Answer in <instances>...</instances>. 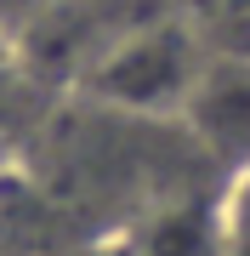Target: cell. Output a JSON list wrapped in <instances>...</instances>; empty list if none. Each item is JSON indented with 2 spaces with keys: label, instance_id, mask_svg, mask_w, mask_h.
Returning a JSON list of instances; mask_svg holds the SVG:
<instances>
[{
  "label": "cell",
  "instance_id": "cell-1",
  "mask_svg": "<svg viewBox=\"0 0 250 256\" xmlns=\"http://www.w3.org/2000/svg\"><path fill=\"white\" fill-rule=\"evenodd\" d=\"M205 68H211V46L176 6H165L154 18H142L137 28H125L80 74L74 92L102 114L142 120V126H182Z\"/></svg>",
  "mask_w": 250,
  "mask_h": 256
},
{
  "label": "cell",
  "instance_id": "cell-5",
  "mask_svg": "<svg viewBox=\"0 0 250 256\" xmlns=\"http://www.w3.org/2000/svg\"><path fill=\"white\" fill-rule=\"evenodd\" d=\"M51 6H57V0H0V40H6V46H17V40L28 34V23L46 18Z\"/></svg>",
  "mask_w": 250,
  "mask_h": 256
},
{
  "label": "cell",
  "instance_id": "cell-3",
  "mask_svg": "<svg viewBox=\"0 0 250 256\" xmlns=\"http://www.w3.org/2000/svg\"><path fill=\"white\" fill-rule=\"evenodd\" d=\"M216 57H250V0H171Z\"/></svg>",
  "mask_w": 250,
  "mask_h": 256
},
{
  "label": "cell",
  "instance_id": "cell-4",
  "mask_svg": "<svg viewBox=\"0 0 250 256\" xmlns=\"http://www.w3.org/2000/svg\"><path fill=\"white\" fill-rule=\"evenodd\" d=\"M216 222H222V250L250 256V160L239 171H228L222 194H216Z\"/></svg>",
  "mask_w": 250,
  "mask_h": 256
},
{
  "label": "cell",
  "instance_id": "cell-2",
  "mask_svg": "<svg viewBox=\"0 0 250 256\" xmlns=\"http://www.w3.org/2000/svg\"><path fill=\"white\" fill-rule=\"evenodd\" d=\"M125 256H228L216 200H171L159 205L137 234L125 239Z\"/></svg>",
  "mask_w": 250,
  "mask_h": 256
}]
</instances>
